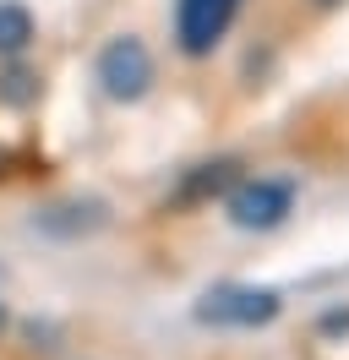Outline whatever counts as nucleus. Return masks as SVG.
<instances>
[{
	"label": "nucleus",
	"mask_w": 349,
	"mask_h": 360,
	"mask_svg": "<svg viewBox=\"0 0 349 360\" xmlns=\"http://www.w3.org/2000/svg\"><path fill=\"white\" fill-rule=\"evenodd\" d=\"M99 82H104L109 98L137 104V98L153 88V55H148V44H142V39H131V33L109 39V44L99 49Z\"/></svg>",
	"instance_id": "obj_1"
},
{
	"label": "nucleus",
	"mask_w": 349,
	"mask_h": 360,
	"mask_svg": "<svg viewBox=\"0 0 349 360\" xmlns=\"http://www.w3.org/2000/svg\"><path fill=\"white\" fill-rule=\"evenodd\" d=\"M196 316L213 322V328H262V322L279 316V295L273 290H251V284H218V290L202 295Z\"/></svg>",
	"instance_id": "obj_2"
},
{
	"label": "nucleus",
	"mask_w": 349,
	"mask_h": 360,
	"mask_svg": "<svg viewBox=\"0 0 349 360\" xmlns=\"http://www.w3.org/2000/svg\"><path fill=\"white\" fill-rule=\"evenodd\" d=\"M240 0H174V44L186 55H213L229 33Z\"/></svg>",
	"instance_id": "obj_3"
},
{
	"label": "nucleus",
	"mask_w": 349,
	"mask_h": 360,
	"mask_svg": "<svg viewBox=\"0 0 349 360\" xmlns=\"http://www.w3.org/2000/svg\"><path fill=\"white\" fill-rule=\"evenodd\" d=\"M289 202H295V186L289 180H246L235 197H229V219L240 229H273V224H284Z\"/></svg>",
	"instance_id": "obj_4"
},
{
	"label": "nucleus",
	"mask_w": 349,
	"mask_h": 360,
	"mask_svg": "<svg viewBox=\"0 0 349 360\" xmlns=\"http://www.w3.org/2000/svg\"><path fill=\"white\" fill-rule=\"evenodd\" d=\"M27 44H33V11L17 6V0H0V55L17 60Z\"/></svg>",
	"instance_id": "obj_5"
},
{
	"label": "nucleus",
	"mask_w": 349,
	"mask_h": 360,
	"mask_svg": "<svg viewBox=\"0 0 349 360\" xmlns=\"http://www.w3.org/2000/svg\"><path fill=\"white\" fill-rule=\"evenodd\" d=\"M33 93H39V77H33V71L27 66H11L6 71V77H0V98H6V104H33Z\"/></svg>",
	"instance_id": "obj_6"
},
{
	"label": "nucleus",
	"mask_w": 349,
	"mask_h": 360,
	"mask_svg": "<svg viewBox=\"0 0 349 360\" xmlns=\"http://www.w3.org/2000/svg\"><path fill=\"white\" fill-rule=\"evenodd\" d=\"M317 6H338V0H317Z\"/></svg>",
	"instance_id": "obj_7"
},
{
	"label": "nucleus",
	"mask_w": 349,
	"mask_h": 360,
	"mask_svg": "<svg viewBox=\"0 0 349 360\" xmlns=\"http://www.w3.org/2000/svg\"><path fill=\"white\" fill-rule=\"evenodd\" d=\"M0 322H6V306H0Z\"/></svg>",
	"instance_id": "obj_8"
}]
</instances>
